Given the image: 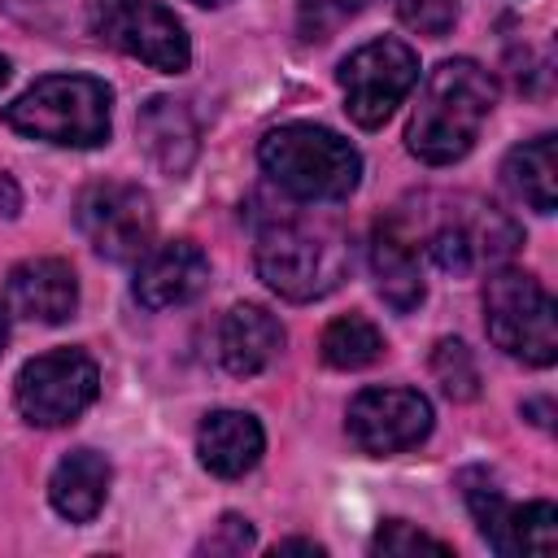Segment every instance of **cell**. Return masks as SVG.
<instances>
[{
	"label": "cell",
	"mask_w": 558,
	"mask_h": 558,
	"mask_svg": "<svg viewBox=\"0 0 558 558\" xmlns=\"http://www.w3.org/2000/svg\"><path fill=\"white\" fill-rule=\"evenodd\" d=\"M262 449H266V432L244 410H214V414H205V423L196 432L201 466L222 475V480H235V475L253 471Z\"/></svg>",
	"instance_id": "17"
},
{
	"label": "cell",
	"mask_w": 558,
	"mask_h": 558,
	"mask_svg": "<svg viewBox=\"0 0 558 558\" xmlns=\"http://www.w3.org/2000/svg\"><path fill=\"white\" fill-rule=\"evenodd\" d=\"M248 545H253V527H248V519H240V514H222L218 536H209L201 549H205V554H240V549H248Z\"/></svg>",
	"instance_id": "26"
},
{
	"label": "cell",
	"mask_w": 558,
	"mask_h": 558,
	"mask_svg": "<svg viewBox=\"0 0 558 558\" xmlns=\"http://www.w3.org/2000/svg\"><path fill=\"white\" fill-rule=\"evenodd\" d=\"M318 349H323V362H327V366H336V371H362V366L379 362L384 336H379V327H375L371 318L344 314V318L327 323Z\"/></svg>",
	"instance_id": "21"
},
{
	"label": "cell",
	"mask_w": 558,
	"mask_h": 558,
	"mask_svg": "<svg viewBox=\"0 0 558 558\" xmlns=\"http://www.w3.org/2000/svg\"><path fill=\"white\" fill-rule=\"evenodd\" d=\"M135 135L161 174H187V166L196 161V148H201L196 118L174 96H153L135 118Z\"/></svg>",
	"instance_id": "16"
},
{
	"label": "cell",
	"mask_w": 558,
	"mask_h": 558,
	"mask_svg": "<svg viewBox=\"0 0 558 558\" xmlns=\"http://www.w3.org/2000/svg\"><path fill=\"white\" fill-rule=\"evenodd\" d=\"M458 484H462V497H466L484 541L497 554H536V558L558 554V510H554V501L510 506L488 471H462Z\"/></svg>",
	"instance_id": "11"
},
{
	"label": "cell",
	"mask_w": 558,
	"mask_h": 558,
	"mask_svg": "<svg viewBox=\"0 0 558 558\" xmlns=\"http://www.w3.org/2000/svg\"><path fill=\"white\" fill-rule=\"evenodd\" d=\"M257 275L288 301H318L349 275V240L336 222L283 214L257 235Z\"/></svg>",
	"instance_id": "2"
},
{
	"label": "cell",
	"mask_w": 558,
	"mask_h": 558,
	"mask_svg": "<svg viewBox=\"0 0 558 558\" xmlns=\"http://www.w3.org/2000/svg\"><path fill=\"white\" fill-rule=\"evenodd\" d=\"M92 26L109 48H118V52L153 65V70L179 74L192 61V44H187L183 22L170 9H161L157 0H96Z\"/></svg>",
	"instance_id": "10"
},
{
	"label": "cell",
	"mask_w": 558,
	"mask_h": 558,
	"mask_svg": "<svg viewBox=\"0 0 558 558\" xmlns=\"http://www.w3.org/2000/svg\"><path fill=\"white\" fill-rule=\"evenodd\" d=\"M501 179L527 209L554 214L558 209V140L536 135V140L510 148V157L501 166Z\"/></svg>",
	"instance_id": "20"
},
{
	"label": "cell",
	"mask_w": 558,
	"mask_h": 558,
	"mask_svg": "<svg viewBox=\"0 0 558 558\" xmlns=\"http://www.w3.org/2000/svg\"><path fill=\"white\" fill-rule=\"evenodd\" d=\"M4 344H9V310H0V353H4Z\"/></svg>",
	"instance_id": "30"
},
{
	"label": "cell",
	"mask_w": 558,
	"mask_h": 558,
	"mask_svg": "<svg viewBox=\"0 0 558 558\" xmlns=\"http://www.w3.org/2000/svg\"><path fill=\"white\" fill-rule=\"evenodd\" d=\"M371 549L375 554H453L445 541H436V536H427V532H418V527H410L405 519H388L379 532H375V541H371Z\"/></svg>",
	"instance_id": "25"
},
{
	"label": "cell",
	"mask_w": 558,
	"mask_h": 558,
	"mask_svg": "<svg viewBox=\"0 0 558 558\" xmlns=\"http://www.w3.org/2000/svg\"><path fill=\"white\" fill-rule=\"evenodd\" d=\"M362 4H366V0H296V31H301V39L323 44V39H331L349 17H357Z\"/></svg>",
	"instance_id": "23"
},
{
	"label": "cell",
	"mask_w": 558,
	"mask_h": 558,
	"mask_svg": "<svg viewBox=\"0 0 558 558\" xmlns=\"http://www.w3.org/2000/svg\"><path fill=\"white\" fill-rule=\"evenodd\" d=\"M493 105H497V83L480 61L471 57L440 61L418 92V105L405 126V148L427 166H453L480 140V126L488 122Z\"/></svg>",
	"instance_id": "1"
},
{
	"label": "cell",
	"mask_w": 558,
	"mask_h": 558,
	"mask_svg": "<svg viewBox=\"0 0 558 558\" xmlns=\"http://www.w3.org/2000/svg\"><path fill=\"white\" fill-rule=\"evenodd\" d=\"M4 9H13L17 17H26V22H52V13H61V9H70L74 0H0ZM87 9H92V0H83Z\"/></svg>",
	"instance_id": "27"
},
{
	"label": "cell",
	"mask_w": 558,
	"mask_h": 558,
	"mask_svg": "<svg viewBox=\"0 0 558 558\" xmlns=\"http://www.w3.org/2000/svg\"><path fill=\"white\" fill-rule=\"evenodd\" d=\"M423 205H427L418 214L423 227L418 231H410L405 222L401 227L449 275L497 270L519 248V227L497 205H488L480 196H427Z\"/></svg>",
	"instance_id": "4"
},
{
	"label": "cell",
	"mask_w": 558,
	"mask_h": 558,
	"mask_svg": "<svg viewBox=\"0 0 558 558\" xmlns=\"http://www.w3.org/2000/svg\"><path fill=\"white\" fill-rule=\"evenodd\" d=\"M109 480H113V471H109V458L105 453H96V449H70L57 462L52 480H48V501H52V510L61 519L87 523V519L100 514V506L109 497Z\"/></svg>",
	"instance_id": "19"
},
{
	"label": "cell",
	"mask_w": 558,
	"mask_h": 558,
	"mask_svg": "<svg viewBox=\"0 0 558 558\" xmlns=\"http://www.w3.org/2000/svg\"><path fill=\"white\" fill-rule=\"evenodd\" d=\"M484 327L488 340L527 362V366H554L558 357V314L545 283L527 270L497 266L484 283Z\"/></svg>",
	"instance_id": "6"
},
{
	"label": "cell",
	"mask_w": 558,
	"mask_h": 558,
	"mask_svg": "<svg viewBox=\"0 0 558 558\" xmlns=\"http://www.w3.org/2000/svg\"><path fill=\"white\" fill-rule=\"evenodd\" d=\"M109 100L113 92L92 74H48L4 109V122L26 140L96 148L109 140Z\"/></svg>",
	"instance_id": "5"
},
{
	"label": "cell",
	"mask_w": 558,
	"mask_h": 558,
	"mask_svg": "<svg viewBox=\"0 0 558 558\" xmlns=\"http://www.w3.org/2000/svg\"><path fill=\"white\" fill-rule=\"evenodd\" d=\"M100 392V371L83 349H52L31 357L17 371L13 401L26 423L35 427H61L74 423Z\"/></svg>",
	"instance_id": "8"
},
{
	"label": "cell",
	"mask_w": 558,
	"mask_h": 558,
	"mask_svg": "<svg viewBox=\"0 0 558 558\" xmlns=\"http://www.w3.org/2000/svg\"><path fill=\"white\" fill-rule=\"evenodd\" d=\"M4 310L26 323H65L78 310V279L61 257H31L17 262L4 279Z\"/></svg>",
	"instance_id": "14"
},
{
	"label": "cell",
	"mask_w": 558,
	"mask_h": 558,
	"mask_svg": "<svg viewBox=\"0 0 558 558\" xmlns=\"http://www.w3.org/2000/svg\"><path fill=\"white\" fill-rule=\"evenodd\" d=\"M205 283H209V257L201 253V244L166 240L140 257L131 292L144 310H174V305H187L192 296H201Z\"/></svg>",
	"instance_id": "13"
},
{
	"label": "cell",
	"mask_w": 558,
	"mask_h": 558,
	"mask_svg": "<svg viewBox=\"0 0 558 558\" xmlns=\"http://www.w3.org/2000/svg\"><path fill=\"white\" fill-rule=\"evenodd\" d=\"M74 222L83 240L109 262H140L153 248V227H157L148 192L122 179L87 183L74 201Z\"/></svg>",
	"instance_id": "7"
},
{
	"label": "cell",
	"mask_w": 558,
	"mask_h": 558,
	"mask_svg": "<svg viewBox=\"0 0 558 558\" xmlns=\"http://www.w3.org/2000/svg\"><path fill=\"white\" fill-rule=\"evenodd\" d=\"M257 161L275 187L296 201H344L362 179V157L349 140L314 122H288L266 131Z\"/></svg>",
	"instance_id": "3"
},
{
	"label": "cell",
	"mask_w": 558,
	"mask_h": 558,
	"mask_svg": "<svg viewBox=\"0 0 558 558\" xmlns=\"http://www.w3.org/2000/svg\"><path fill=\"white\" fill-rule=\"evenodd\" d=\"M418 83V52L401 39H371L340 61L344 109L357 126H384Z\"/></svg>",
	"instance_id": "9"
},
{
	"label": "cell",
	"mask_w": 558,
	"mask_h": 558,
	"mask_svg": "<svg viewBox=\"0 0 558 558\" xmlns=\"http://www.w3.org/2000/svg\"><path fill=\"white\" fill-rule=\"evenodd\" d=\"M192 4H205V9H218V4H227V0H192Z\"/></svg>",
	"instance_id": "32"
},
{
	"label": "cell",
	"mask_w": 558,
	"mask_h": 558,
	"mask_svg": "<svg viewBox=\"0 0 558 558\" xmlns=\"http://www.w3.org/2000/svg\"><path fill=\"white\" fill-rule=\"evenodd\" d=\"M392 9L410 31L427 35V39L449 35L458 22V0H392Z\"/></svg>",
	"instance_id": "24"
},
{
	"label": "cell",
	"mask_w": 558,
	"mask_h": 558,
	"mask_svg": "<svg viewBox=\"0 0 558 558\" xmlns=\"http://www.w3.org/2000/svg\"><path fill=\"white\" fill-rule=\"evenodd\" d=\"M4 83H9V61L0 57V87H4Z\"/></svg>",
	"instance_id": "31"
},
{
	"label": "cell",
	"mask_w": 558,
	"mask_h": 558,
	"mask_svg": "<svg viewBox=\"0 0 558 558\" xmlns=\"http://www.w3.org/2000/svg\"><path fill=\"white\" fill-rule=\"evenodd\" d=\"M283 349V323L262 305H235L218 323V357L231 375H257L266 371Z\"/></svg>",
	"instance_id": "18"
},
{
	"label": "cell",
	"mask_w": 558,
	"mask_h": 558,
	"mask_svg": "<svg viewBox=\"0 0 558 558\" xmlns=\"http://www.w3.org/2000/svg\"><path fill=\"white\" fill-rule=\"evenodd\" d=\"M0 209H4L9 218L22 209V196H17V187H13V179H9V174H0Z\"/></svg>",
	"instance_id": "28"
},
{
	"label": "cell",
	"mask_w": 558,
	"mask_h": 558,
	"mask_svg": "<svg viewBox=\"0 0 558 558\" xmlns=\"http://www.w3.org/2000/svg\"><path fill=\"white\" fill-rule=\"evenodd\" d=\"M432 375H436V384H440V392H445L449 401H471V397H480L475 357H471V349H466L462 340H453V336L432 349Z\"/></svg>",
	"instance_id": "22"
},
{
	"label": "cell",
	"mask_w": 558,
	"mask_h": 558,
	"mask_svg": "<svg viewBox=\"0 0 558 558\" xmlns=\"http://www.w3.org/2000/svg\"><path fill=\"white\" fill-rule=\"evenodd\" d=\"M275 554H323V545H314V541H279Z\"/></svg>",
	"instance_id": "29"
},
{
	"label": "cell",
	"mask_w": 558,
	"mask_h": 558,
	"mask_svg": "<svg viewBox=\"0 0 558 558\" xmlns=\"http://www.w3.org/2000/svg\"><path fill=\"white\" fill-rule=\"evenodd\" d=\"M344 427L362 453L388 458L414 449L432 432V401L418 388H362L349 401Z\"/></svg>",
	"instance_id": "12"
},
{
	"label": "cell",
	"mask_w": 558,
	"mask_h": 558,
	"mask_svg": "<svg viewBox=\"0 0 558 558\" xmlns=\"http://www.w3.org/2000/svg\"><path fill=\"white\" fill-rule=\"evenodd\" d=\"M371 270H375V288L379 296L397 310L410 314L423 305L427 283H423V266H418V244L414 235L401 227V218H379L371 231Z\"/></svg>",
	"instance_id": "15"
}]
</instances>
